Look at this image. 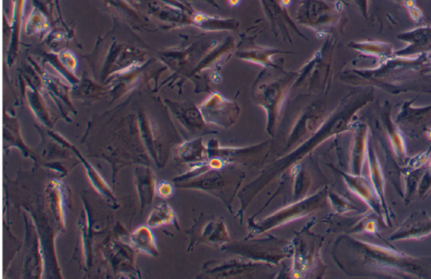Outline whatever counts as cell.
Wrapping results in <instances>:
<instances>
[{
    "mask_svg": "<svg viewBox=\"0 0 431 279\" xmlns=\"http://www.w3.org/2000/svg\"><path fill=\"white\" fill-rule=\"evenodd\" d=\"M281 2L284 7H287L288 4H290L291 0H281Z\"/></svg>",
    "mask_w": 431,
    "mask_h": 279,
    "instance_id": "836d02e7",
    "label": "cell"
},
{
    "mask_svg": "<svg viewBox=\"0 0 431 279\" xmlns=\"http://www.w3.org/2000/svg\"><path fill=\"white\" fill-rule=\"evenodd\" d=\"M327 197L330 199L332 209L336 215H344L349 212H358V207L342 195L330 193H328Z\"/></svg>",
    "mask_w": 431,
    "mask_h": 279,
    "instance_id": "4316f807",
    "label": "cell"
},
{
    "mask_svg": "<svg viewBox=\"0 0 431 279\" xmlns=\"http://www.w3.org/2000/svg\"><path fill=\"white\" fill-rule=\"evenodd\" d=\"M228 2L231 6L234 7L238 6L240 0H228Z\"/></svg>",
    "mask_w": 431,
    "mask_h": 279,
    "instance_id": "1f68e13d",
    "label": "cell"
},
{
    "mask_svg": "<svg viewBox=\"0 0 431 279\" xmlns=\"http://www.w3.org/2000/svg\"><path fill=\"white\" fill-rule=\"evenodd\" d=\"M431 193V157L428 163V166L426 167L425 173L422 176L419 188H418L417 196L421 198H425Z\"/></svg>",
    "mask_w": 431,
    "mask_h": 279,
    "instance_id": "83f0119b",
    "label": "cell"
},
{
    "mask_svg": "<svg viewBox=\"0 0 431 279\" xmlns=\"http://www.w3.org/2000/svg\"><path fill=\"white\" fill-rule=\"evenodd\" d=\"M426 167L420 168V169H408L404 167V171L402 172L404 186H406V191H404V201L406 203H410L413 198L417 196L418 188L423 176Z\"/></svg>",
    "mask_w": 431,
    "mask_h": 279,
    "instance_id": "cb8c5ba5",
    "label": "cell"
},
{
    "mask_svg": "<svg viewBox=\"0 0 431 279\" xmlns=\"http://www.w3.org/2000/svg\"><path fill=\"white\" fill-rule=\"evenodd\" d=\"M272 269V264L265 263L242 262V261H226V262H211L206 273L212 278H235L250 276L259 270Z\"/></svg>",
    "mask_w": 431,
    "mask_h": 279,
    "instance_id": "4fadbf2b",
    "label": "cell"
},
{
    "mask_svg": "<svg viewBox=\"0 0 431 279\" xmlns=\"http://www.w3.org/2000/svg\"><path fill=\"white\" fill-rule=\"evenodd\" d=\"M391 110L392 109H391L389 103H386L383 112L381 113V121H383L386 136H388L395 156L398 158L400 164L403 166H406L408 159H410L407 154L406 140H404L400 127L396 123L392 120L390 115Z\"/></svg>",
    "mask_w": 431,
    "mask_h": 279,
    "instance_id": "e0dca14e",
    "label": "cell"
},
{
    "mask_svg": "<svg viewBox=\"0 0 431 279\" xmlns=\"http://www.w3.org/2000/svg\"><path fill=\"white\" fill-rule=\"evenodd\" d=\"M373 100V91L354 92L345 97L343 101L319 127L315 134L303 144L296 148L287 156L280 158L277 162L278 169L282 172L296 165L306 154L328 139L342 132L353 131V118L360 110Z\"/></svg>",
    "mask_w": 431,
    "mask_h": 279,
    "instance_id": "7a4b0ae2",
    "label": "cell"
},
{
    "mask_svg": "<svg viewBox=\"0 0 431 279\" xmlns=\"http://www.w3.org/2000/svg\"><path fill=\"white\" fill-rule=\"evenodd\" d=\"M431 157V147L427 152L418 154V156L408 159L406 166H404L408 169H420L427 165Z\"/></svg>",
    "mask_w": 431,
    "mask_h": 279,
    "instance_id": "f1b7e54d",
    "label": "cell"
},
{
    "mask_svg": "<svg viewBox=\"0 0 431 279\" xmlns=\"http://www.w3.org/2000/svg\"><path fill=\"white\" fill-rule=\"evenodd\" d=\"M348 234H369L373 237H379L384 240L381 237L379 232V228H377V221L374 216L371 212L364 215L361 219H360L357 223H355L350 229L347 232Z\"/></svg>",
    "mask_w": 431,
    "mask_h": 279,
    "instance_id": "484cf974",
    "label": "cell"
},
{
    "mask_svg": "<svg viewBox=\"0 0 431 279\" xmlns=\"http://www.w3.org/2000/svg\"><path fill=\"white\" fill-rule=\"evenodd\" d=\"M223 249L246 258L272 265H278L279 262L289 258L293 252L292 242L272 236L264 240L234 242L232 244L228 243L223 246Z\"/></svg>",
    "mask_w": 431,
    "mask_h": 279,
    "instance_id": "8992f818",
    "label": "cell"
},
{
    "mask_svg": "<svg viewBox=\"0 0 431 279\" xmlns=\"http://www.w3.org/2000/svg\"><path fill=\"white\" fill-rule=\"evenodd\" d=\"M430 234L431 217L424 210L415 211L391 234L389 241H421Z\"/></svg>",
    "mask_w": 431,
    "mask_h": 279,
    "instance_id": "7c38bea8",
    "label": "cell"
},
{
    "mask_svg": "<svg viewBox=\"0 0 431 279\" xmlns=\"http://www.w3.org/2000/svg\"><path fill=\"white\" fill-rule=\"evenodd\" d=\"M226 166L222 169H212L207 161L200 164L192 176L190 188H197L221 199L230 210L231 203L239 192L240 185L246 177L243 172Z\"/></svg>",
    "mask_w": 431,
    "mask_h": 279,
    "instance_id": "277c9868",
    "label": "cell"
},
{
    "mask_svg": "<svg viewBox=\"0 0 431 279\" xmlns=\"http://www.w3.org/2000/svg\"><path fill=\"white\" fill-rule=\"evenodd\" d=\"M229 241V234L224 221L209 217L202 225L199 242L214 246H224Z\"/></svg>",
    "mask_w": 431,
    "mask_h": 279,
    "instance_id": "ffe728a7",
    "label": "cell"
},
{
    "mask_svg": "<svg viewBox=\"0 0 431 279\" xmlns=\"http://www.w3.org/2000/svg\"><path fill=\"white\" fill-rule=\"evenodd\" d=\"M412 101L403 103L399 114L395 120L398 127H406L408 130L415 128L419 132L427 130L426 125L431 119V106L425 108H412Z\"/></svg>",
    "mask_w": 431,
    "mask_h": 279,
    "instance_id": "ac0fdd59",
    "label": "cell"
},
{
    "mask_svg": "<svg viewBox=\"0 0 431 279\" xmlns=\"http://www.w3.org/2000/svg\"><path fill=\"white\" fill-rule=\"evenodd\" d=\"M161 186L162 188L163 189V191L162 190H159L160 194L163 195V197H170L171 195L173 193V188L171 187V185L170 184H161L160 185Z\"/></svg>",
    "mask_w": 431,
    "mask_h": 279,
    "instance_id": "4dcf8cb0",
    "label": "cell"
},
{
    "mask_svg": "<svg viewBox=\"0 0 431 279\" xmlns=\"http://www.w3.org/2000/svg\"><path fill=\"white\" fill-rule=\"evenodd\" d=\"M261 2L263 4L265 15H268L272 26L277 28L282 35H286V38H289L287 33L289 29H297L294 24L292 23L287 13L284 10L281 0H261Z\"/></svg>",
    "mask_w": 431,
    "mask_h": 279,
    "instance_id": "44dd1931",
    "label": "cell"
},
{
    "mask_svg": "<svg viewBox=\"0 0 431 279\" xmlns=\"http://www.w3.org/2000/svg\"><path fill=\"white\" fill-rule=\"evenodd\" d=\"M195 22L202 28L208 32H219V30H234L239 28V22L235 19H222L198 13L195 17Z\"/></svg>",
    "mask_w": 431,
    "mask_h": 279,
    "instance_id": "603a6c76",
    "label": "cell"
},
{
    "mask_svg": "<svg viewBox=\"0 0 431 279\" xmlns=\"http://www.w3.org/2000/svg\"><path fill=\"white\" fill-rule=\"evenodd\" d=\"M200 112L206 123L229 130L237 123L240 108L237 103L224 98L219 92H213L200 106Z\"/></svg>",
    "mask_w": 431,
    "mask_h": 279,
    "instance_id": "ba28073f",
    "label": "cell"
},
{
    "mask_svg": "<svg viewBox=\"0 0 431 279\" xmlns=\"http://www.w3.org/2000/svg\"><path fill=\"white\" fill-rule=\"evenodd\" d=\"M425 135L427 136V138L431 140V128H427V130H426Z\"/></svg>",
    "mask_w": 431,
    "mask_h": 279,
    "instance_id": "d6a6232c",
    "label": "cell"
},
{
    "mask_svg": "<svg viewBox=\"0 0 431 279\" xmlns=\"http://www.w3.org/2000/svg\"><path fill=\"white\" fill-rule=\"evenodd\" d=\"M408 8L413 19L415 21H420L422 19V13L415 6L408 7Z\"/></svg>",
    "mask_w": 431,
    "mask_h": 279,
    "instance_id": "f546056e",
    "label": "cell"
},
{
    "mask_svg": "<svg viewBox=\"0 0 431 279\" xmlns=\"http://www.w3.org/2000/svg\"><path fill=\"white\" fill-rule=\"evenodd\" d=\"M333 258L346 275L373 278H431V258H418L359 240L341 236L333 247Z\"/></svg>",
    "mask_w": 431,
    "mask_h": 279,
    "instance_id": "6da1fadb",
    "label": "cell"
},
{
    "mask_svg": "<svg viewBox=\"0 0 431 279\" xmlns=\"http://www.w3.org/2000/svg\"><path fill=\"white\" fill-rule=\"evenodd\" d=\"M410 42L406 50L397 52V56L413 55L415 53L431 51V28H417L403 33L398 37Z\"/></svg>",
    "mask_w": 431,
    "mask_h": 279,
    "instance_id": "d6986e66",
    "label": "cell"
},
{
    "mask_svg": "<svg viewBox=\"0 0 431 279\" xmlns=\"http://www.w3.org/2000/svg\"><path fill=\"white\" fill-rule=\"evenodd\" d=\"M335 16L334 11L327 4L319 0H309L299 8L297 20L301 25L321 30L332 23Z\"/></svg>",
    "mask_w": 431,
    "mask_h": 279,
    "instance_id": "5bb4252c",
    "label": "cell"
},
{
    "mask_svg": "<svg viewBox=\"0 0 431 279\" xmlns=\"http://www.w3.org/2000/svg\"><path fill=\"white\" fill-rule=\"evenodd\" d=\"M268 75H260L254 88L255 103L265 110L268 115V132L273 136L277 130L278 118L284 101L292 90L299 73L275 74L265 71Z\"/></svg>",
    "mask_w": 431,
    "mask_h": 279,
    "instance_id": "3957f363",
    "label": "cell"
},
{
    "mask_svg": "<svg viewBox=\"0 0 431 279\" xmlns=\"http://www.w3.org/2000/svg\"><path fill=\"white\" fill-rule=\"evenodd\" d=\"M292 244V278H306L320 263L319 251L322 246L321 237L310 234L304 228L297 234Z\"/></svg>",
    "mask_w": 431,
    "mask_h": 279,
    "instance_id": "52a82bcc",
    "label": "cell"
},
{
    "mask_svg": "<svg viewBox=\"0 0 431 279\" xmlns=\"http://www.w3.org/2000/svg\"><path fill=\"white\" fill-rule=\"evenodd\" d=\"M350 46L363 55L375 56L381 61H388L394 55L393 48L390 44L381 42H352Z\"/></svg>",
    "mask_w": 431,
    "mask_h": 279,
    "instance_id": "7402d4cb",
    "label": "cell"
},
{
    "mask_svg": "<svg viewBox=\"0 0 431 279\" xmlns=\"http://www.w3.org/2000/svg\"><path fill=\"white\" fill-rule=\"evenodd\" d=\"M338 172L343 178L346 187L349 188L350 191L365 203L369 209L374 212L377 216H379L386 227H388L384 207L381 206L380 199L377 197L375 190L372 187L370 179L363 175L346 173V172L340 171H338Z\"/></svg>",
    "mask_w": 431,
    "mask_h": 279,
    "instance_id": "30bf717a",
    "label": "cell"
},
{
    "mask_svg": "<svg viewBox=\"0 0 431 279\" xmlns=\"http://www.w3.org/2000/svg\"><path fill=\"white\" fill-rule=\"evenodd\" d=\"M323 116V103L321 101L310 106L301 115L299 120L296 123L294 128L289 135L287 149H291L295 148V146L299 147L310 139L324 122Z\"/></svg>",
    "mask_w": 431,
    "mask_h": 279,
    "instance_id": "9c48e42d",
    "label": "cell"
},
{
    "mask_svg": "<svg viewBox=\"0 0 431 279\" xmlns=\"http://www.w3.org/2000/svg\"><path fill=\"white\" fill-rule=\"evenodd\" d=\"M326 55V48L323 46L321 50L316 52L313 59L308 64H306L303 69L299 71L292 88L299 87L301 85L304 86L306 83L304 88L308 89L309 91H323L328 77L326 74L328 73V64L326 62V59H328Z\"/></svg>",
    "mask_w": 431,
    "mask_h": 279,
    "instance_id": "8fae6325",
    "label": "cell"
},
{
    "mask_svg": "<svg viewBox=\"0 0 431 279\" xmlns=\"http://www.w3.org/2000/svg\"><path fill=\"white\" fill-rule=\"evenodd\" d=\"M281 51L275 50H266L263 47H258L255 50H243L239 52L238 57L240 59L251 62V63L260 64L265 67H275L272 57L275 53Z\"/></svg>",
    "mask_w": 431,
    "mask_h": 279,
    "instance_id": "d4e9b609",
    "label": "cell"
},
{
    "mask_svg": "<svg viewBox=\"0 0 431 279\" xmlns=\"http://www.w3.org/2000/svg\"><path fill=\"white\" fill-rule=\"evenodd\" d=\"M352 152H350V173L362 175L367 159L369 149V127L365 123H355Z\"/></svg>",
    "mask_w": 431,
    "mask_h": 279,
    "instance_id": "9a60e30c",
    "label": "cell"
},
{
    "mask_svg": "<svg viewBox=\"0 0 431 279\" xmlns=\"http://www.w3.org/2000/svg\"><path fill=\"white\" fill-rule=\"evenodd\" d=\"M367 162L369 179H370L372 187L374 188L377 197L380 199L381 206L384 207L388 227H392V212H391L386 201L384 172L379 157H377L376 150L370 144H369L368 149Z\"/></svg>",
    "mask_w": 431,
    "mask_h": 279,
    "instance_id": "2e32d148",
    "label": "cell"
},
{
    "mask_svg": "<svg viewBox=\"0 0 431 279\" xmlns=\"http://www.w3.org/2000/svg\"><path fill=\"white\" fill-rule=\"evenodd\" d=\"M327 190L313 195L309 198L301 199L299 201L293 203V205L284 207L270 215L268 218L262 220L257 223L248 224V229L251 236L268 232L275 228L281 227L288 223L312 214L314 211L322 207L327 199Z\"/></svg>",
    "mask_w": 431,
    "mask_h": 279,
    "instance_id": "5b68a950",
    "label": "cell"
}]
</instances>
